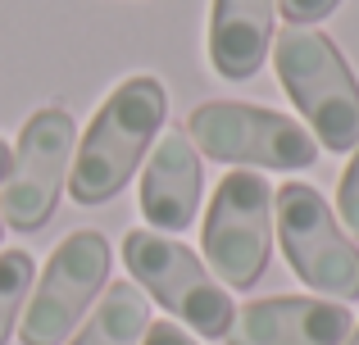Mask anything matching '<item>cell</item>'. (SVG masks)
Returning <instances> with one entry per match:
<instances>
[{"mask_svg":"<svg viewBox=\"0 0 359 345\" xmlns=\"http://www.w3.org/2000/svg\"><path fill=\"white\" fill-rule=\"evenodd\" d=\"M168 114V96L159 78H128L114 87V96L96 109L87 136L73 150L69 195L78 204H105L114 200L132 173L141 169V155L155 146Z\"/></svg>","mask_w":359,"mask_h":345,"instance_id":"cell-1","label":"cell"},{"mask_svg":"<svg viewBox=\"0 0 359 345\" xmlns=\"http://www.w3.org/2000/svg\"><path fill=\"white\" fill-rule=\"evenodd\" d=\"M273 69L291 100L300 105L309 123V136L327 150H355L359 146V78L351 73L346 55L332 45V36L287 27L273 41Z\"/></svg>","mask_w":359,"mask_h":345,"instance_id":"cell-2","label":"cell"},{"mask_svg":"<svg viewBox=\"0 0 359 345\" xmlns=\"http://www.w3.org/2000/svg\"><path fill=\"white\" fill-rule=\"evenodd\" d=\"M123 264L146 286V295H155L182 328L201 332V337H228L232 314H237L228 286L214 282V273L177 237L132 227L123 237Z\"/></svg>","mask_w":359,"mask_h":345,"instance_id":"cell-3","label":"cell"},{"mask_svg":"<svg viewBox=\"0 0 359 345\" xmlns=\"http://www.w3.org/2000/svg\"><path fill=\"white\" fill-rule=\"evenodd\" d=\"M187 136L196 150H205L219 164H245V169H309L318 160V141L309 127L296 118L273 114L259 105H241V100H210L196 105L187 118Z\"/></svg>","mask_w":359,"mask_h":345,"instance_id":"cell-4","label":"cell"},{"mask_svg":"<svg viewBox=\"0 0 359 345\" xmlns=\"http://www.w3.org/2000/svg\"><path fill=\"white\" fill-rule=\"evenodd\" d=\"M109 264H114V250L100 232L91 227L69 232L55 246L50 264L41 273V286L23 304V318H18L23 345H60L69 337L82 323V314L91 309V300L105 291Z\"/></svg>","mask_w":359,"mask_h":345,"instance_id":"cell-5","label":"cell"},{"mask_svg":"<svg viewBox=\"0 0 359 345\" xmlns=\"http://www.w3.org/2000/svg\"><path fill=\"white\" fill-rule=\"evenodd\" d=\"M278 237L287 264L305 286L337 300H359V246L341 232L314 186L287 182L278 191Z\"/></svg>","mask_w":359,"mask_h":345,"instance_id":"cell-6","label":"cell"},{"mask_svg":"<svg viewBox=\"0 0 359 345\" xmlns=\"http://www.w3.org/2000/svg\"><path fill=\"white\" fill-rule=\"evenodd\" d=\"M73 150H78V127H73L69 109L46 105L23 123L9 177L0 182V218L14 232H41L50 223L64 195Z\"/></svg>","mask_w":359,"mask_h":345,"instance_id":"cell-7","label":"cell"},{"mask_svg":"<svg viewBox=\"0 0 359 345\" xmlns=\"http://www.w3.org/2000/svg\"><path fill=\"white\" fill-rule=\"evenodd\" d=\"M273 241V191L255 173H232L219 182L201 227V250L223 286L250 291L269 268Z\"/></svg>","mask_w":359,"mask_h":345,"instance_id":"cell-8","label":"cell"},{"mask_svg":"<svg viewBox=\"0 0 359 345\" xmlns=\"http://www.w3.org/2000/svg\"><path fill=\"white\" fill-rule=\"evenodd\" d=\"M355 318L346 304L323 295H273L250 300L232 314L228 345H341L351 337Z\"/></svg>","mask_w":359,"mask_h":345,"instance_id":"cell-9","label":"cell"},{"mask_svg":"<svg viewBox=\"0 0 359 345\" xmlns=\"http://www.w3.org/2000/svg\"><path fill=\"white\" fill-rule=\"evenodd\" d=\"M201 209V150L196 141L173 127L155 141L146 173H141V213L155 232H182Z\"/></svg>","mask_w":359,"mask_h":345,"instance_id":"cell-10","label":"cell"},{"mask_svg":"<svg viewBox=\"0 0 359 345\" xmlns=\"http://www.w3.org/2000/svg\"><path fill=\"white\" fill-rule=\"evenodd\" d=\"M278 0H214L210 5V64L219 78L245 82L273 41Z\"/></svg>","mask_w":359,"mask_h":345,"instance_id":"cell-11","label":"cell"},{"mask_svg":"<svg viewBox=\"0 0 359 345\" xmlns=\"http://www.w3.org/2000/svg\"><path fill=\"white\" fill-rule=\"evenodd\" d=\"M146 328H150L146 291L132 282H114L105 286V300L96 304V314L82 323V332L69 345H141Z\"/></svg>","mask_w":359,"mask_h":345,"instance_id":"cell-12","label":"cell"},{"mask_svg":"<svg viewBox=\"0 0 359 345\" xmlns=\"http://www.w3.org/2000/svg\"><path fill=\"white\" fill-rule=\"evenodd\" d=\"M27 295H32V255L27 250H5L0 255V345L9 341Z\"/></svg>","mask_w":359,"mask_h":345,"instance_id":"cell-13","label":"cell"},{"mask_svg":"<svg viewBox=\"0 0 359 345\" xmlns=\"http://www.w3.org/2000/svg\"><path fill=\"white\" fill-rule=\"evenodd\" d=\"M337 213H341V223L351 227V237L359 241V146H355L351 164H346V173H341V186H337Z\"/></svg>","mask_w":359,"mask_h":345,"instance_id":"cell-14","label":"cell"},{"mask_svg":"<svg viewBox=\"0 0 359 345\" xmlns=\"http://www.w3.org/2000/svg\"><path fill=\"white\" fill-rule=\"evenodd\" d=\"M337 5H341V0H278L282 18H287V23H296V27H305V23H318V18H327Z\"/></svg>","mask_w":359,"mask_h":345,"instance_id":"cell-15","label":"cell"},{"mask_svg":"<svg viewBox=\"0 0 359 345\" xmlns=\"http://www.w3.org/2000/svg\"><path fill=\"white\" fill-rule=\"evenodd\" d=\"M141 345H196V341L187 337L177 323H150L146 337H141Z\"/></svg>","mask_w":359,"mask_h":345,"instance_id":"cell-16","label":"cell"},{"mask_svg":"<svg viewBox=\"0 0 359 345\" xmlns=\"http://www.w3.org/2000/svg\"><path fill=\"white\" fill-rule=\"evenodd\" d=\"M9 164H14V150H9V146L0 141V182H5V177H9Z\"/></svg>","mask_w":359,"mask_h":345,"instance_id":"cell-17","label":"cell"},{"mask_svg":"<svg viewBox=\"0 0 359 345\" xmlns=\"http://www.w3.org/2000/svg\"><path fill=\"white\" fill-rule=\"evenodd\" d=\"M341 345H359V328H351V337H346Z\"/></svg>","mask_w":359,"mask_h":345,"instance_id":"cell-18","label":"cell"},{"mask_svg":"<svg viewBox=\"0 0 359 345\" xmlns=\"http://www.w3.org/2000/svg\"><path fill=\"white\" fill-rule=\"evenodd\" d=\"M0 237H5V218H0Z\"/></svg>","mask_w":359,"mask_h":345,"instance_id":"cell-19","label":"cell"}]
</instances>
